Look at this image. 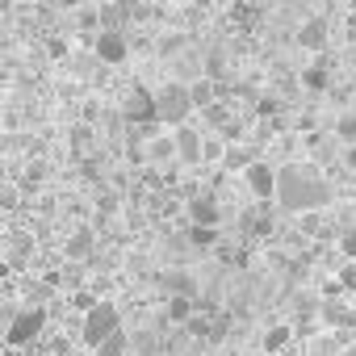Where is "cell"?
Listing matches in <instances>:
<instances>
[{
	"instance_id": "cell-1",
	"label": "cell",
	"mask_w": 356,
	"mask_h": 356,
	"mask_svg": "<svg viewBox=\"0 0 356 356\" xmlns=\"http://www.w3.org/2000/svg\"><path fill=\"white\" fill-rule=\"evenodd\" d=\"M277 189L285 193V202L298 210V206H323L327 197H331V189L323 185V181H310V176H302L298 168H285V172H277Z\"/></svg>"
},
{
	"instance_id": "cell-2",
	"label": "cell",
	"mask_w": 356,
	"mask_h": 356,
	"mask_svg": "<svg viewBox=\"0 0 356 356\" xmlns=\"http://www.w3.org/2000/svg\"><path fill=\"white\" fill-rule=\"evenodd\" d=\"M122 331V314H118V306L113 302H97L88 314H84V323H80V335H84V343L97 352L109 335H118Z\"/></svg>"
},
{
	"instance_id": "cell-3",
	"label": "cell",
	"mask_w": 356,
	"mask_h": 356,
	"mask_svg": "<svg viewBox=\"0 0 356 356\" xmlns=\"http://www.w3.org/2000/svg\"><path fill=\"white\" fill-rule=\"evenodd\" d=\"M189 109H193V97H189V84H181V80H172L168 88H159V92H155V122L181 126Z\"/></svg>"
},
{
	"instance_id": "cell-4",
	"label": "cell",
	"mask_w": 356,
	"mask_h": 356,
	"mask_svg": "<svg viewBox=\"0 0 356 356\" xmlns=\"http://www.w3.org/2000/svg\"><path fill=\"white\" fill-rule=\"evenodd\" d=\"M97 59L101 63H122L126 59V34L122 30H97Z\"/></svg>"
},
{
	"instance_id": "cell-5",
	"label": "cell",
	"mask_w": 356,
	"mask_h": 356,
	"mask_svg": "<svg viewBox=\"0 0 356 356\" xmlns=\"http://www.w3.org/2000/svg\"><path fill=\"white\" fill-rule=\"evenodd\" d=\"M42 323H47L42 310H22V314L9 323V339H13V343H30V339L42 331Z\"/></svg>"
},
{
	"instance_id": "cell-6",
	"label": "cell",
	"mask_w": 356,
	"mask_h": 356,
	"mask_svg": "<svg viewBox=\"0 0 356 356\" xmlns=\"http://www.w3.org/2000/svg\"><path fill=\"white\" fill-rule=\"evenodd\" d=\"M248 189H252L260 202H268V197L277 193V172H273L268 163H248Z\"/></svg>"
},
{
	"instance_id": "cell-7",
	"label": "cell",
	"mask_w": 356,
	"mask_h": 356,
	"mask_svg": "<svg viewBox=\"0 0 356 356\" xmlns=\"http://www.w3.org/2000/svg\"><path fill=\"white\" fill-rule=\"evenodd\" d=\"M122 113H126V118H134V122H155V97H151V92H143V88H134V92L126 97Z\"/></svg>"
},
{
	"instance_id": "cell-8",
	"label": "cell",
	"mask_w": 356,
	"mask_h": 356,
	"mask_svg": "<svg viewBox=\"0 0 356 356\" xmlns=\"http://www.w3.org/2000/svg\"><path fill=\"white\" fill-rule=\"evenodd\" d=\"M189 218H193L202 231H214V222H218V202H214V197H206V193H202V197H193V202H189Z\"/></svg>"
},
{
	"instance_id": "cell-9",
	"label": "cell",
	"mask_w": 356,
	"mask_h": 356,
	"mask_svg": "<svg viewBox=\"0 0 356 356\" xmlns=\"http://www.w3.org/2000/svg\"><path fill=\"white\" fill-rule=\"evenodd\" d=\"M172 138H176V155H181V159H189V163H197V159H202V134H197V130L181 126Z\"/></svg>"
},
{
	"instance_id": "cell-10",
	"label": "cell",
	"mask_w": 356,
	"mask_h": 356,
	"mask_svg": "<svg viewBox=\"0 0 356 356\" xmlns=\"http://www.w3.org/2000/svg\"><path fill=\"white\" fill-rule=\"evenodd\" d=\"M298 42L310 47V51H323V42H327V26H323V22H306V26L298 30Z\"/></svg>"
},
{
	"instance_id": "cell-11",
	"label": "cell",
	"mask_w": 356,
	"mask_h": 356,
	"mask_svg": "<svg viewBox=\"0 0 356 356\" xmlns=\"http://www.w3.org/2000/svg\"><path fill=\"white\" fill-rule=\"evenodd\" d=\"M151 163H168L176 155V138H163V134H151V147H147Z\"/></svg>"
},
{
	"instance_id": "cell-12",
	"label": "cell",
	"mask_w": 356,
	"mask_h": 356,
	"mask_svg": "<svg viewBox=\"0 0 356 356\" xmlns=\"http://www.w3.org/2000/svg\"><path fill=\"white\" fill-rule=\"evenodd\" d=\"M88 252H92V235H88V231H76V235L67 239V256L80 260V256H88Z\"/></svg>"
},
{
	"instance_id": "cell-13",
	"label": "cell",
	"mask_w": 356,
	"mask_h": 356,
	"mask_svg": "<svg viewBox=\"0 0 356 356\" xmlns=\"http://www.w3.org/2000/svg\"><path fill=\"white\" fill-rule=\"evenodd\" d=\"M122 352H126V335H122V331H118V335H109V339L97 348V356H122Z\"/></svg>"
},
{
	"instance_id": "cell-14",
	"label": "cell",
	"mask_w": 356,
	"mask_h": 356,
	"mask_svg": "<svg viewBox=\"0 0 356 356\" xmlns=\"http://www.w3.org/2000/svg\"><path fill=\"white\" fill-rule=\"evenodd\" d=\"M302 80H306V88H323V84H327V72H323L318 63H310V67L302 72Z\"/></svg>"
},
{
	"instance_id": "cell-15",
	"label": "cell",
	"mask_w": 356,
	"mask_h": 356,
	"mask_svg": "<svg viewBox=\"0 0 356 356\" xmlns=\"http://www.w3.org/2000/svg\"><path fill=\"white\" fill-rule=\"evenodd\" d=\"M189 97H193V105H210L214 88H210V84H193V88H189Z\"/></svg>"
},
{
	"instance_id": "cell-16",
	"label": "cell",
	"mask_w": 356,
	"mask_h": 356,
	"mask_svg": "<svg viewBox=\"0 0 356 356\" xmlns=\"http://www.w3.org/2000/svg\"><path fill=\"white\" fill-rule=\"evenodd\" d=\"M172 318H189V298H172Z\"/></svg>"
},
{
	"instance_id": "cell-17",
	"label": "cell",
	"mask_w": 356,
	"mask_h": 356,
	"mask_svg": "<svg viewBox=\"0 0 356 356\" xmlns=\"http://www.w3.org/2000/svg\"><path fill=\"white\" fill-rule=\"evenodd\" d=\"M343 159H348V168L356 172V147H348V155H343Z\"/></svg>"
},
{
	"instance_id": "cell-18",
	"label": "cell",
	"mask_w": 356,
	"mask_h": 356,
	"mask_svg": "<svg viewBox=\"0 0 356 356\" xmlns=\"http://www.w3.org/2000/svg\"><path fill=\"white\" fill-rule=\"evenodd\" d=\"M343 252H356V235H348V239H343Z\"/></svg>"
},
{
	"instance_id": "cell-19",
	"label": "cell",
	"mask_w": 356,
	"mask_h": 356,
	"mask_svg": "<svg viewBox=\"0 0 356 356\" xmlns=\"http://www.w3.org/2000/svg\"><path fill=\"white\" fill-rule=\"evenodd\" d=\"M0 185H5V172H0Z\"/></svg>"
}]
</instances>
